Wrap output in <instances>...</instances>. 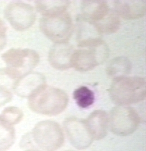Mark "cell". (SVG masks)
Instances as JSON below:
<instances>
[{
	"instance_id": "1",
	"label": "cell",
	"mask_w": 146,
	"mask_h": 151,
	"mask_svg": "<svg viewBox=\"0 0 146 151\" xmlns=\"http://www.w3.org/2000/svg\"><path fill=\"white\" fill-rule=\"evenodd\" d=\"M68 98L61 89L45 84L29 97L30 109L36 113L56 116L63 112L68 106Z\"/></svg>"
},
{
	"instance_id": "2",
	"label": "cell",
	"mask_w": 146,
	"mask_h": 151,
	"mask_svg": "<svg viewBox=\"0 0 146 151\" xmlns=\"http://www.w3.org/2000/svg\"><path fill=\"white\" fill-rule=\"evenodd\" d=\"M109 95L119 106H127L146 99V79L140 77H122L113 79Z\"/></svg>"
},
{
	"instance_id": "3",
	"label": "cell",
	"mask_w": 146,
	"mask_h": 151,
	"mask_svg": "<svg viewBox=\"0 0 146 151\" xmlns=\"http://www.w3.org/2000/svg\"><path fill=\"white\" fill-rule=\"evenodd\" d=\"M78 47L73 54L72 67L80 72L93 70L109 57V48L101 38L78 42Z\"/></svg>"
},
{
	"instance_id": "4",
	"label": "cell",
	"mask_w": 146,
	"mask_h": 151,
	"mask_svg": "<svg viewBox=\"0 0 146 151\" xmlns=\"http://www.w3.org/2000/svg\"><path fill=\"white\" fill-rule=\"evenodd\" d=\"M2 58L7 66L6 71L16 81L31 72L40 60L38 53L29 49H10Z\"/></svg>"
},
{
	"instance_id": "5",
	"label": "cell",
	"mask_w": 146,
	"mask_h": 151,
	"mask_svg": "<svg viewBox=\"0 0 146 151\" xmlns=\"http://www.w3.org/2000/svg\"><path fill=\"white\" fill-rule=\"evenodd\" d=\"M40 27L42 32L55 43L68 42L73 31L71 17L66 12L43 17L40 20Z\"/></svg>"
},
{
	"instance_id": "6",
	"label": "cell",
	"mask_w": 146,
	"mask_h": 151,
	"mask_svg": "<svg viewBox=\"0 0 146 151\" xmlns=\"http://www.w3.org/2000/svg\"><path fill=\"white\" fill-rule=\"evenodd\" d=\"M34 143L44 151H55L64 144L62 129L55 122L43 121L35 126L31 134Z\"/></svg>"
},
{
	"instance_id": "7",
	"label": "cell",
	"mask_w": 146,
	"mask_h": 151,
	"mask_svg": "<svg viewBox=\"0 0 146 151\" xmlns=\"http://www.w3.org/2000/svg\"><path fill=\"white\" fill-rule=\"evenodd\" d=\"M109 118L111 130L118 136L131 135L137 129L140 122L137 112L132 107L127 106L113 108Z\"/></svg>"
},
{
	"instance_id": "8",
	"label": "cell",
	"mask_w": 146,
	"mask_h": 151,
	"mask_svg": "<svg viewBox=\"0 0 146 151\" xmlns=\"http://www.w3.org/2000/svg\"><path fill=\"white\" fill-rule=\"evenodd\" d=\"M4 14L12 27L18 31L29 29L36 20L34 8L23 2L9 4L5 9Z\"/></svg>"
},
{
	"instance_id": "9",
	"label": "cell",
	"mask_w": 146,
	"mask_h": 151,
	"mask_svg": "<svg viewBox=\"0 0 146 151\" xmlns=\"http://www.w3.org/2000/svg\"><path fill=\"white\" fill-rule=\"evenodd\" d=\"M65 132L72 145L78 150L89 147L93 138L86 125V120L75 117L68 118L64 122Z\"/></svg>"
},
{
	"instance_id": "10",
	"label": "cell",
	"mask_w": 146,
	"mask_h": 151,
	"mask_svg": "<svg viewBox=\"0 0 146 151\" xmlns=\"http://www.w3.org/2000/svg\"><path fill=\"white\" fill-rule=\"evenodd\" d=\"M75 49L68 42L55 43L49 51V61L54 68L65 70L72 67Z\"/></svg>"
},
{
	"instance_id": "11",
	"label": "cell",
	"mask_w": 146,
	"mask_h": 151,
	"mask_svg": "<svg viewBox=\"0 0 146 151\" xmlns=\"http://www.w3.org/2000/svg\"><path fill=\"white\" fill-rule=\"evenodd\" d=\"M114 11L125 19H136L142 17L146 12L144 0H118L114 1Z\"/></svg>"
},
{
	"instance_id": "12",
	"label": "cell",
	"mask_w": 146,
	"mask_h": 151,
	"mask_svg": "<svg viewBox=\"0 0 146 151\" xmlns=\"http://www.w3.org/2000/svg\"><path fill=\"white\" fill-rule=\"evenodd\" d=\"M45 84V79L43 76L40 73L30 72L18 79L12 89L17 95L27 98Z\"/></svg>"
},
{
	"instance_id": "13",
	"label": "cell",
	"mask_w": 146,
	"mask_h": 151,
	"mask_svg": "<svg viewBox=\"0 0 146 151\" xmlns=\"http://www.w3.org/2000/svg\"><path fill=\"white\" fill-rule=\"evenodd\" d=\"M86 125L93 139H102L107 135L109 126V118L103 110H96L86 120Z\"/></svg>"
},
{
	"instance_id": "14",
	"label": "cell",
	"mask_w": 146,
	"mask_h": 151,
	"mask_svg": "<svg viewBox=\"0 0 146 151\" xmlns=\"http://www.w3.org/2000/svg\"><path fill=\"white\" fill-rule=\"evenodd\" d=\"M110 11L108 4L104 1H83L81 4L82 18L91 23L101 20Z\"/></svg>"
},
{
	"instance_id": "15",
	"label": "cell",
	"mask_w": 146,
	"mask_h": 151,
	"mask_svg": "<svg viewBox=\"0 0 146 151\" xmlns=\"http://www.w3.org/2000/svg\"><path fill=\"white\" fill-rule=\"evenodd\" d=\"M91 23V22H90ZM100 34H111L118 30L120 25V19L115 12L111 9L109 13L101 20L91 23Z\"/></svg>"
},
{
	"instance_id": "16",
	"label": "cell",
	"mask_w": 146,
	"mask_h": 151,
	"mask_svg": "<svg viewBox=\"0 0 146 151\" xmlns=\"http://www.w3.org/2000/svg\"><path fill=\"white\" fill-rule=\"evenodd\" d=\"M70 4L69 1H37L36 7L43 17L55 15L66 11Z\"/></svg>"
},
{
	"instance_id": "17",
	"label": "cell",
	"mask_w": 146,
	"mask_h": 151,
	"mask_svg": "<svg viewBox=\"0 0 146 151\" xmlns=\"http://www.w3.org/2000/svg\"><path fill=\"white\" fill-rule=\"evenodd\" d=\"M106 68L107 75L113 79H116L125 77L129 73L131 69V63L126 57H117L110 61Z\"/></svg>"
},
{
	"instance_id": "18",
	"label": "cell",
	"mask_w": 146,
	"mask_h": 151,
	"mask_svg": "<svg viewBox=\"0 0 146 151\" xmlns=\"http://www.w3.org/2000/svg\"><path fill=\"white\" fill-rule=\"evenodd\" d=\"M15 141V129L0 115V151H7Z\"/></svg>"
},
{
	"instance_id": "19",
	"label": "cell",
	"mask_w": 146,
	"mask_h": 151,
	"mask_svg": "<svg viewBox=\"0 0 146 151\" xmlns=\"http://www.w3.org/2000/svg\"><path fill=\"white\" fill-rule=\"evenodd\" d=\"M73 98L79 107L86 109L94 104L95 95L89 88L81 86L74 91Z\"/></svg>"
},
{
	"instance_id": "20",
	"label": "cell",
	"mask_w": 146,
	"mask_h": 151,
	"mask_svg": "<svg viewBox=\"0 0 146 151\" xmlns=\"http://www.w3.org/2000/svg\"><path fill=\"white\" fill-rule=\"evenodd\" d=\"M1 116L8 123L14 125L18 124L22 120L24 114L19 108L9 106L3 110Z\"/></svg>"
},
{
	"instance_id": "21",
	"label": "cell",
	"mask_w": 146,
	"mask_h": 151,
	"mask_svg": "<svg viewBox=\"0 0 146 151\" xmlns=\"http://www.w3.org/2000/svg\"><path fill=\"white\" fill-rule=\"evenodd\" d=\"M13 98V95L9 89L0 84V107L10 102Z\"/></svg>"
},
{
	"instance_id": "22",
	"label": "cell",
	"mask_w": 146,
	"mask_h": 151,
	"mask_svg": "<svg viewBox=\"0 0 146 151\" xmlns=\"http://www.w3.org/2000/svg\"><path fill=\"white\" fill-rule=\"evenodd\" d=\"M6 44V27L4 22L0 19V50Z\"/></svg>"
},
{
	"instance_id": "23",
	"label": "cell",
	"mask_w": 146,
	"mask_h": 151,
	"mask_svg": "<svg viewBox=\"0 0 146 151\" xmlns=\"http://www.w3.org/2000/svg\"><path fill=\"white\" fill-rule=\"evenodd\" d=\"M41 151L40 150H36V149H29V150H27L26 151Z\"/></svg>"
},
{
	"instance_id": "24",
	"label": "cell",
	"mask_w": 146,
	"mask_h": 151,
	"mask_svg": "<svg viewBox=\"0 0 146 151\" xmlns=\"http://www.w3.org/2000/svg\"><path fill=\"white\" fill-rule=\"evenodd\" d=\"M71 151V150H68V151Z\"/></svg>"
}]
</instances>
